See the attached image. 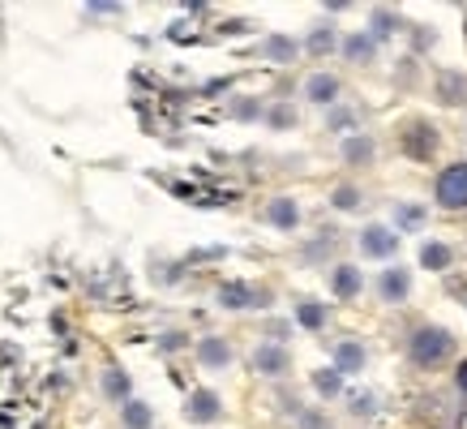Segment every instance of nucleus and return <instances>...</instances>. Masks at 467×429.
Masks as SVG:
<instances>
[{
	"label": "nucleus",
	"mask_w": 467,
	"mask_h": 429,
	"mask_svg": "<svg viewBox=\"0 0 467 429\" xmlns=\"http://www.w3.org/2000/svg\"><path fill=\"white\" fill-rule=\"evenodd\" d=\"M408 356H411V365H420V370H442L454 356V335L446 327H437V322H425V327L411 331Z\"/></svg>",
	"instance_id": "nucleus-1"
},
{
	"label": "nucleus",
	"mask_w": 467,
	"mask_h": 429,
	"mask_svg": "<svg viewBox=\"0 0 467 429\" xmlns=\"http://www.w3.org/2000/svg\"><path fill=\"white\" fill-rule=\"evenodd\" d=\"M437 146H442L437 125H428L425 117L403 120V129H399V151H403L411 163H428V159L437 155Z\"/></svg>",
	"instance_id": "nucleus-2"
},
{
	"label": "nucleus",
	"mask_w": 467,
	"mask_h": 429,
	"mask_svg": "<svg viewBox=\"0 0 467 429\" xmlns=\"http://www.w3.org/2000/svg\"><path fill=\"white\" fill-rule=\"evenodd\" d=\"M433 202L442 206V211H467V163H446L437 180H433Z\"/></svg>",
	"instance_id": "nucleus-3"
},
{
	"label": "nucleus",
	"mask_w": 467,
	"mask_h": 429,
	"mask_svg": "<svg viewBox=\"0 0 467 429\" xmlns=\"http://www.w3.org/2000/svg\"><path fill=\"white\" fill-rule=\"evenodd\" d=\"M356 245H360V258H377V262H386V258L399 254V232L386 228V223H365L360 236H356Z\"/></svg>",
	"instance_id": "nucleus-4"
},
{
	"label": "nucleus",
	"mask_w": 467,
	"mask_h": 429,
	"mask_svg": "<svg viewBox=\"0 0 467 429\" xmlns=\"http://www.w3.org/2000/svg\"><path fill=\"white\" fill-rule=\"evenodd\" d=\"M271 301H274V293L254 288V284H223L219 288V305L223 310H266Z\"/></svg>",
	"instance_id": "nucleus-5"
},
{
	"label": "nucleus",
	"mask_w": 467,
	"mask_h": 429,
	"mask_svg": "<svg viewBox=\"0 0 467 429\" xmlns=\"http://www.w3.org/2000/svg\"><path fill=\"white\" fill-rule=\"evenodd\" d=\"M249 365H254L257 373H266V378H283V373L292 370V352L283 348L279 339H271V344H257L254 356H249Z\"/></svg>",
	"instance_id": "nucleus-6"
},
{
	"label": "nucleus",
	"mask_w": 467,
	"mask_h": 429,
	"mask_svg": "<svg viewBox=\"0 0 467 429\" xmlns=\"http://www.w3.org/2000/svg\"><path fill=\"white\" fill-rule=\"evenodd\" d=\"M185 416H189L194 425H214V421L223 416V399H219L214 390H189V399H185Z\"/></svg>",
	"instance_id": "nucleus-7"
},
{
	"label": "nucleus",
	"mask_w": 467,
	"mask_h": 429,
	"mask_svg": "<svg viewBox=\"0 0 467 429\" xmlns=\"http://www.w3.org/2000/svg\"><path fill=\"white\" fill-rule=\"evenodd\" d=\"M377 296L386 301V305H403L411 296V271L408 267H386L382 279H377Z\"/></svg>",
	"instance_id": "nucleus-8"
},
{
	"label": "nucleus",
	"mask_w": 467,
	"mask_h": 429,
	"mask_svg": "<svg viewBox=\"0 0 467 429\" xmlns=\"http://www.w3.org/2000/svg\"><path fill=\"white\" fill-rule=\"evenodd\" d=\"M360 288H365V275H360V267H356V262H339V267L331 271L334 301H356V296H360Z\"/></svg>",
	"instance_id": "nucleus-9"
},
{
	"label": "nucleus",
	"mask_w": 467,
	"mask_h": 429,
	"mask_svg": "<svg viewBox=\"0 0 467 429\" xmlns=\"http://www.w3.org/2000/svg\"><path fill=\"white\" fill-rule=\"evenodd\" d=\"M339 57L348 60V65H373L377 60V39H373L369 31H356L348 39H339Z\"/></svg>",
	"instance_id": "nucleus-10"
},
{
	"label": "nucleus",
	"mask_w": 467,
	"mask_h": 429,
	"mask_svg": "<svg viewBox=\"0 0 467 429\" xmlns=\"http://www.w3.org/2000/svg\"><path fill=\"white\" fill-rule=\"evenodd\" d=\"M197 365H202V370H228V365H232V344L219 339V335L197 339Z\"/></svg>",
	"instance_id": "nucleus-11"
},
{
	"label": "nucleus",
	"mask_w": 467,
	"mask_h": 429,
	"mask_svg": "<svg viewBox=\"0 0 467 429\" xmlns=\"http://www.w3.org/2000/svg\"><path fill=\"white\" fill-rule=\"evenodd\" d=\"M334 373H360L365 370V361H369V348L360 344V339H343V344H334Z\"/></svg>",
	"instance_id": "nucleus-12"
},
{
	"label": "nucleus",
	"mask_w": 467,
	"mask_h": 429,
	"mask_svg": "<svg viewBox=\"0 0 467 429\" xmlns=\"http://www.w3.org/2000/svg\"><path fill=\"white\" fill-rule=\"evenodd\" d=\"M433 95H437V103H446V108H463L467 103V74H454V69L437 74Z\"/></svg>",
	"instance_id": "nucleus-13"
},
{
	"label": "nucleus",
	"mask_w": 467,
	"mask_h": 429,
	"mask_svg": "<svg viewBox=\"0 0 467 429\" xmlns=\"http://www.w3.org/2000/svg\"><path fill=\"white\" fill-rule=\"evenodd\" d=\"M262 219H266L271 228H279V232H292V228H300V206H296L292 197H271L266 211H262Z\"/></svg>",
	"instance_id": "nucleus-14"
},
{
	"label": "nucleus",
	"mask_w": 467,
	"mask_h": 429,
	"mask_svg": "<svg viewBox=\"0 0 467 429\" xmlns=\"http://www.w3.org/2000/svg\"><path fill=\"white\" fill-rule=\"evenodd\" d=\"M339 91H343V82L334 78V74H309L305 78V99L317 103V108H331L334 99H339Z\"/></svg>",
	"instance_id": "nucleus-15"
},
{
	"label": "nucleus",
	"mask_w": 467,
	"mask_h": 429,
	"mask_svg": "<svg viewBox=\"0 0 467 429\" xmlns=\"http://www.w3.org/2000/svg\"><path fill=\"white\" fill-rule=\"evenodd\" d=\"M343 163H351V168H369L373 159H377V142H373L369 134H351L343 137Z\"/></svg>",
	"instance_id": "nucleus-16"
},
{
	"label": "nucleus",
	"mask_w": 467,
	"mask_h": 429,
	"mask_svg": "<svg viewBox=\"0 0 467 429\" xmlns=\"http://www.w3.org/2000/svg\"><path fill=\"white\" fill-rule=\"evenodd\" d=\"M99 387H103V395H108L112 404H129V399H134V378L120 370V365H108L103 378H99Z\"/></svg>",
	"instance_id": "nucleus-17"
},
{
	"label": "nucleus",
	"mask_w": 467,
	"mask_h": 429,
	"mask_svg": "<svg viewBox=\"0 0 467 429\" xmlns=\"http://www.w3.org/2000/svg\"><path fill=\"white\" fill-rule=\"evenodd\" d=\"M390 219H394V232H420V228H425V219H428V211L420 206V202H394Z\"/></svg>",
	"instance_id": "nucleus-18"
},
{
	"label": "nucleus",
	"mask_w": 467,
	"mask_h": 429,
	"mask_svg": "<svg viewBox=\"0 0 467 429\" xmlns=\"http://www.w3.org/2000/svg\"><path fill=\"white\" fill-rule=\"evenodd\" d=\"M420 267L425 271H450L454 267V250H450L446 241H425L420 245Z\"/></svg>",
	"instance_id": "nucleus-19"
},
{
	"label": "nucleus",
	"mask_w": 467,
	"mask_h": 429,
	"mask_svg": "<svg viewBox=\"0 0 467 429\" xmlns=\"http://www.w3.org/2000/svg\"><path fill=\"white\" fill-rule=\"evenodd\" d=\"M300 52H309V57H331V52H339V35H334L331 26H313L309 35H305V43H300Z\"/></svg>",
	"instance_id": "nucleus-20"
},
{
	"label": "nucleus",
	"mask_w": 467,
	"mask_h": 429,
	"mask_svg": "<svg viewBox=\"0 0 467 429\" xmlns=\"http://www.w3.org/2000/svg\"><path fill=\"white\" fill-rule=\"evenodd\" d=\"M262 57L274 60V65H292V60L300 57V43L288 39V35H271V39L262 43Z\"/></svg>",
	"instance_id": "nucleus-21"
},
{
	"label": "nucleus",
	"mask_w": 467,
	"mask_h": 429,
	"mask_svg": "<svg viewBox=\"0 0 467 429\" xmlns=\"http://www.w3.org/2000/svg\"><path fill=\"white\" fill-rule=\"evenodd\" d=\"M399 26H403V18H399L394 9H386V4H382V9H373V13H369V35H373L377 43L390 39V35H394Z\"/></svg>",
	"instance_id": "nucleus-22"
},
{
	"label": "nucleus",
	"mask_w": 467,
	"mask_h": 429,
	"mask_svg": "<svg viewBox=\"0 0 467 429\" xmlns=\"http://www.w3.org/2000/svg\"><path fill=\"white\" fill-rule=\"evenodd\" d=\"M120 425L125 429H151L155 425V408L142 404V399H129V404L120 408Z\"/></svg>",
	"instance_id": "nucleus-23"
},
{
	"label": "nucleus",
	"mask_w": 467,
	"mask_h": 429,
	"mask_svg": "<svg viewBox=\"0 0 467 429\" xmlns=\"http://www.w3.org/2000/svg\"><path fill=\"white\" fill-rule=\"evenodd\" d=\"M326 318H331V313H326L322 301H300V305H296V322H300L305 331H322V327H326Z\"/></svg>",
	"instance_id": "nucleus-24"
},
{
	"label": "nucleus",
	"mask_w": 467,
	"mask_h": 429,
	"mask_svg": "<svg viewBox=\"0 0 467 429\" xmlns=\"http://www.w3.org/2000/svg\"><path fill=\"white\" fill-rule=\"evenodd\" d=\"M313 390H317L322 399H339V395H343V373L317 370V373H313Z\"/></svg>",
	"instance_id": "nucleus-25"
},
{
	"label": "nucleus",
	"mask_w": 467,
	"mask_h": 429,
	"mask_svg": "<svg viewBox=\"0 0 467 429\" xmlns=\"http://www.w3.org/2000/svg\"><path fill=\"white\" fill-rule=\"evenodd\" d=\"M262 120H266L271 129H296V108H292V103H271Z\"/></svg>",
	"instance_id": "nucleus-26"
},
{
	"label": "nucleus",
	"mask_w": 467,
	"mask_h": 429,
	"mask_svg": "<svg viewBox=\"0 0 467 429\" xmlns=\"http://www.w3.org/2000/svg\"><path fill=\"white\" fill-rule=\"evenodd\" d=\"M331 206L334 211H360V189L356 185H339L331 194Z\"/></svg>",
	"instance_id": "nucleus-27"
},
{
	"label": "nucleus",
	"mask_w": 467,
	"mask_h": 429,
	"mask_svg": "<svg viewBox=\"0 0 467 429\" xmlns=\"http://www.w3.org/2000/svg\"><path fill=\"white\" fill-rule=\"evenodd\" d=\"M296 421H300L296 429H334L331 416H326V412H317V408H305L300 416H296Z\"/></svg>",
	"instance_id": "nucleus-28"
},
{
	"label": "nucleus",
	"mask_w": 467,
	"mask_h": 429,
	"mask_svg": "<svg viewBox=\"0 0 467 429\" xmlns=\"http://www.w3.org/2000/svg\"><path fill=\"white\" fill-rule=\"evenodd\" d=\"M326 129H356V112L351 108H331L326 112Z\"/></svg>",
	"instance_id": "nucleus-29"
},
{
	"label": "nucleus",
	"mask_w": 467,
	"mask_h": 429,
	"mask_svg": "<svg viewBox=\"0 0 467 429\" xmlns=\"http://www.w3.org/2000/svg\"><path fill=\"white\" fill-rule=\"evenodd\" d=\"M232 117L236 120H257V117H262V103H257V99H236Z\"/></svg>",
	"instance_id": "nucleus-30"
},
{
	"label": "nucleus",
	"mask_w": 467,
	"mask_h": 429,
	"mask_svg": "<svg viewBox=\"0 0 467 429\" xmlns=\"http://www.w3.org/2000/svg\"><path fill=\"white\" fill-rule=\"evenodd\" d=\"M348 408L356 412V416H373V412H377V399H373L369 390H360V395H351L348 399Z\"/></svg>",
	"instance_id": "nucleus-31"
},
{
	"label": "nucleus",
	"mask_w": 467,
	"mask_h": 429,
	"mask_svg": "<svg viewBox=\"0 0 467 429\" xmlns=\"http://www.w3.org/2000/svg\"><path fill=\"white\" fill-rule=\"evenodd\" d=\"M86 13L91 18H112V13H120V4H86Z\"/></svg>",
	"instance_id": "nucleus-32"
},
{
	"label": "nucleus",
	"mask_w": 467,
	"mask_h": 429,
	"mask_svg": "<svg viewBox=\"0 0 467 429\" xmlns=\"http://www.w3.org/2000/svg\"><path fill=\"white\" fill-rule=\"evenodd\" d=\"M185 344H189V339H185L180 331H176V335H163V339H159V348H168V352H172V348H185Z\"/></svg>",
	"instance_id": "nucleus-33"
},
{
	"label": "nucleus",
	"mask_w": 467,
	"mask_h": 429,
	"mask_svg": "<svg viewBox=\"0 0 467 429\" xmlns=\"http://www.w3.org/2000/svg\"><path fill=\"white\" fill-rule=\"evenodd\" d=\"M454 387H459V390L467 395V356L459 361V370H454Z\"/></svg>",
	"instance_id": "nucleus-34"
},
{
	"label": "nucleus",
	"mask_w": 467,
	"mask_h": 429,
	"mask_svg": "<svg viewBox=\"0 0 467 429\" xmlns=\"http://www.w3.org/2000/svg\"><path fill=\"white\" fill-rule=\"evenodd\" d=\"M446 288H450V296H463V293H467L463 279H446Z\"/></svg>",
	"instance_id": "nucleus-35"
},
{
	"label": "nucleus",
	"mask_w": 467,
	"mask_h": 429,
	"mask_svg": "<svg viewBox=\"0 0 467 429\" xmlns=\"http://www.w3.org/2000/svg\"><path fill=\"white\" fill-rule=\"evenodd\" d=\"M463 35H467V22H463Z\"/></svg>",
	"instance_id": "nucleus-36"
}]
</instances>
